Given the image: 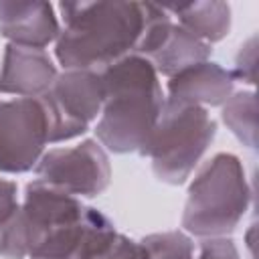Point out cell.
Returning a JSON list of instances; mask_svg holds the SVG:
<instances>
[{"label":"cell","instance_id":"obj_1","mask_svg":"<svg viewBox=\"0 0 259 259\" xmlns=\"http://www.w3.org/2000/svg\"><path fill=\"white\" fill-rule=\"evenodd\" d=\"M99 75L105 99L95 123L97 142L105 152L142 154L166 99L154 65L130 53Z\"/></svg>","mask_w":259,"mask_h":259},{"label":"cell","instance_id":"obj_2","mask_svg":"<svg viewBox=\"0 0 259 259\" xmlns=\"http://www.w3.org/2000/svg\"><path fill=\"white\" fill-rule=\"evenodd\" d=\"M63 28L55 57L63 69L101 71L136 51L144 30V2H61Z\"/></svg>","mask_w":259,"mask_h":259},{"label":"cell","instance_id":"obj_3","mask_svg":"<svg viewBox=\"0 0 259 259\" xmlns=\"http://www.w3.org/2000/svg\"><path fill=\"white\" fill-rule=\"evenodd\" d=\"M251 204L245 168L235 154L219 152L192 178L182 210V229L190 237H229Z\"/></svg>","mask_w":259,"mask_h":259},{"label":"cell","instance_id":"obj_4","mask_svg":"<svg viewBox=\"0 0 259 259\" xmlns=\"http://www.w3.org/2000/svg\"><path fill=\"white\" fill-rule=\"evenodd\" d=\"M217 136V121L208 109L164 99L160 117L142 150L150 158L158 180L184 184Z\"/></svg>","mask_w":259,"mask_h":259},{"label":"cell","instance_id":"obj_5","mask_svg":"<svg viewBox=\"0 0 259 259\" xmlns=\"http://www.w3.org/2000/svg\"><path fill=\"white\" fill-rule=\"evenodd\" d=\"M85 204L59 188L32 180L24 188V200L0 227V257L28 259L30 253L57 229L79 221Z\"/></svg>","mask_w":259,"mask_h":259},{"label":"cell","instance_id":"obj_6","mask_svg":"<svg viewBox=\"0 0 259 259\" xmlns=\"http://www.w3.org/2000/svg\"><path fill=\"white\" fill-rule=\"evenodd\" d=\"M38 99L47 115L49 144L79 138L101 113L105 99L101 75L91 69H67Z\"/></svg>","mask_w":259,"mask_h":259},{"label":"cell","instance_id":"obj_7","mask_svg":"<svg viewBox=\"0 0 259 259\" xmlns=\"http://www.w3.org/2000/svg\"><path fill=\"white\" fill-rule=\"evenodd\" d=\"M36 180L71 196H99L111 182V164L97 140H83L69 148L45 152L34 168Z\"/></svg>","mask_w":259,"mask_h":259},{"label":"cell","instance_id":"obj_8","mask_svg":"<svg viewBox=\"0 0 259 259\" xmlns=\"http://www.w3.org/2000/svg\"><path fill=\"white\" fill-rule=\"evenodd\" d=\"M134 53L146 57L158 75L170 79L188 67L208 61L210 45L172 22L162 4L144 2V30Z\"/></svg>","mask_w":259,"mask_h":259},{"label":"cell","instance_id":"obj_9","mask_svg":"<svg viewBox=\"0 0 259 259\" xmlns=\"http://www.w3.org/2000/svg\"><path fill=\"white\" fill-rule=\"evenodd\" d=\"M47 115L40 99H0V172L24 174L45 154Z\"/></svg>","mask_w":259,"mask_h":259},{"label":"cell","instance_id":"obj_10","mask_svg":"<svg viewBox=\"0 0 259 259\" xmlns=\"http://www.w3.org/2000/svg\"><path fill=\"white\" fill-rule=\"evenodd\" d=\"M61 32L55 6L40 0H0V34L8 45L42 49Z\"/></svg>","mask_w":259,"mask_h":259},{"label":"cell","instance_id":"obj_11","mask_svg":"<svg viewBox=\"0 0 259 259\" xmlns=\"http://www.w3.org/2000/svg\"><path fill=\"white\" fill-rule=\"evenodd\" d=\"M113 233V223L101 210L87 206L79 221L51 233L28 259H91Z\"/></svg>","mask_w":259,"mask_h":259},{"label":"cell","instance_id":"obj_12","mask_svg":"<svg viewBox=\"0 0 259 259\" xmlns=\"http://www.w3.org/2000/svg\"><path fill=\"white\" fill-rule=\"evenodd\" d=\"M57 67L42 49L6 45L0 67V93L16 97H42L57 79Z\"/></svg>","mask_w":259,"mask_h":259},{"label":"cell","instance_id":"obj_13","mask_svg":"<svg viewBox=\"0 0 259 259\" xmlns=\"http://www.w3.org/2000/svg\"><path fill=\"white\" fill-rule=\"evenodd\" d=\"M166 91V99L172 101L190 103L204 109L219 107L235 93V79L231 71L223 69L219 63L204 61L170 77Z\"/></svg>","mask_w":259,"mask_h":259},{"label":"cell","instance_id":"obj_14","mask_svg":"<svg viewBox=\"0 0 259 259\" xmlns=\"http://www.w3.org/2000/svg\"><path fill=\"white\" fill-rule=\"evenodd\" d=\"M162 8L176 16L182 28L206 45L223 40L231 30V6L227 2H188V4H162Z\"/></svg>","mask_w":259,"mask_h":259},{"label":"cell","instance_id":"obj_15","mask_svg":"<svg viewBox=\"0 0 259 259\" xmlns=\"http://www.w3.org/2000/svg\"><path fill=\"white\" fill-rule=\"evenodd\" d=\"M221 119L229 132L249 150H257V97L243 89L233 93L221 105Z\"/></svg>","mask_w":259,"mask_h":259},{"label":"cell","instance_id":"obj_16","mask_svg":"<svg viewBox=\"0 0 259 259\" xmlns=\"http://www.w3.org/2000/svg\"><path fill=\"white\" fill-rule=\"evenodd\" d=\"M148 253V259H194L192 237L184 231L152 233L140 241Z\"/></svg>","mask_w":259,"mask_h":259},{"label":"cell","instance_id":"obj_17","mask_svg":"<svg viewBox=\"0 0 259 259\" xmlns=\"http://www.w3.org/2000/svg\"><path fill=\"white\" fill-rule=\"evenodd\" d=\"M91 259H148V253L140 241H134L115 231L91 255Z\"/></svg>","mask_w":259,"mask_h":259},{"label":"cell","instance_id":"obj_18","mask_svg":"<svg viewBox=\"0 0 259 259\" xmlns=\"http://www.w3.org/2000/svg\"><path fill=\"white\" fill-rule=\"evenodd\" d=\"M255 63H257V34H251L235 57V69L231 71L235 81L255 85Z\"/></svg>","mask_w":259,"mask_h":259},{"label":"cell","instance_id":"obj_19","mask_svg":"<svg viewBox=\"0 0 259 259\" xmlns=\"http://www.w3.org/2000/svg\"><path fill=\"white\" fill-rule=\"evenodd\" d=\"M194 259H241V255L231 237H217V239H202L198 247V255Z\"/></svg>","mask_w":259,"mask_h":259},{"label":"cell","instance_id":"obj_20","mask_svg":"<svg viewBox=\"0 0 259 259\" xmlns=\"http://www.w3.org/2000/svg\"><path fill=\"white\" fill-rule=\"evenodd\" d=\"M18 186L12 180H4L0 178V227L14 214V210L18 208Z\"/></svg>","mask_w":259,"mask_h":259},{"label":"cell","instance_id":"obj_21","mask_svg":"<svg viewBox=\"0 0 259 259\" xmlns=\"http://www.w3.org/2000/svg\"><path fill=\"white\" fill-rule=\"evenodd\" d=\"M253 233H255V225L249 227V233H247V245H249V251L253 255Z\"/></svg>","mask_w":259,"mask_h":259}]
</instances>
